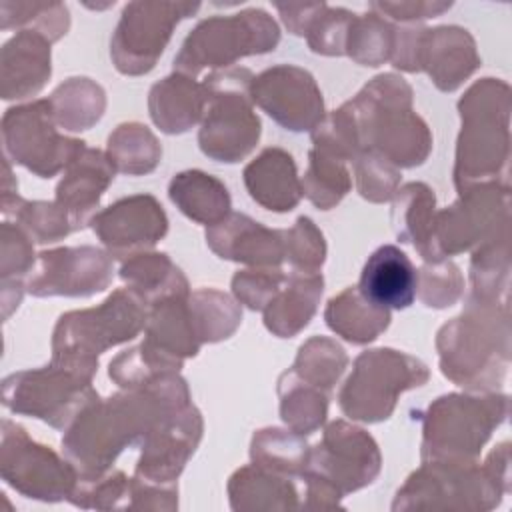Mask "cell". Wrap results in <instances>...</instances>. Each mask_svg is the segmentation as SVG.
Wrapping results in <instances>:
<instances>
[{
    "label": "cell",
    "instance_id": "23",
    "mask_svg": "<svg viewBox=\"0 0 512 512\" xmlns=\"http://www.w3.org/2000/svg\"><path fill=\"white\" fill-rule=\"evenodd\" d=\"M478 54L472 36L458 26L424 28L418 42V72L426 70L432 82L444 90H456L478 66Z\"/></svg>",
    "mask_w": 512,
    "mask_h": 512
},
{
    "label": "cell",
    "instance_id": "33",
    "mask_svg": "<svg viewBox=\"0 0 512 512\" xmlns=\"http://www.w3.org/2000/svg\"><path fill=\"white\" fill-rule=\"evenodd\" d=\"M120 278L148 304V308L166 298L190 294L186 276L180 268L174 266L166 254L158 252H142L124 260Z\"/></svg>",
    "mask_w": 512,
    "mask_h": 512
},
{
    "label": "cell",
    "instance_id": "51",
    "mask_svg": "<svg viewBox=\"0 0 512 512\" xmlns=\"http://www.w3.org/2000/svg\"><path fill=\"white\" fill-rule=\"evenodd\" d=\"M0 276L2 282H20V278L32 270L34 266V252L30 236L18 226L8 220L2 222L0 230Z\"/></svg>",
    "mask_w": 512,
    "mask_h": 512
},
{
    "label": "cell",
    "instance_id": "39",
    "mask_svg": "<svg viewBox=\"0 0 512 512\" xmlns=\"http://www.w3.org/2000/svg\"><path fill=\"white\" fill-rule=\"evenodd\" d=\"M160 156L162 148L144 124H120L108 138V158L118 172L132 176L152 172Z\"/></svg>",
    "mask_w": 512,
    "mask_h": 512
},
{
    "label": "cell",
    "instance_id": "24",
    "mask_svg": "<svg viewBox=\"0 0 512 512\" xmlns=\"http://www.w3.org/2000/svg\"><path fill=\"white\" fill-rule=\"evenodd\" d=\"M358 290L374 306L404 310L416 298L418 272L406 252L394 244H384L368 256Z\"/></svg>",
    "mask_w": 512,
    "mask_h": 512
},
{
    "label": "cell",
    "instance_id": "40",
    "mask_svg": "<svg viewBox=\"0 0 512 512\" xmlns=\"http://www.w3.org/2000/svg\"><path fill=\"white\" fill-rule=\"evenodd\" d=\"M188 310L200 342L228 338L242 320L240 306L224 292L202 288L188 294Z\"/></svg>",
    "mask_w": 512,
    "mask_h": 512
},
{
    "label": "cell",
    "instance_id": "38",
    "mask_svg": "<svg viewBox=\"0 0 512 512\" xmlns=\"http://www.w3.org/2000/svg\"><path fill=\"white\" fill-rule=\"evenodd\" d=\"M2 214L14 218L32 242L46 244L74 232L68 214L56 202L22 200L16 192L2 194Z\"/></svg>",
    "mask_w": 512,
    "mask_h": 512
},
{
    "label": "cell",
    "instance_id": "12",
    "mask_svg": "<svg viewBox=\"0 0 512 512\" xmlns=\"http://www.w3.org/2000/svg\"><path fill=\"white\" fill-rule=\"evenodd\" d=\"M500 502L498 482L472 460H430L398 490L392 510H488Z\"/></svg>",
    "mask_w": 512,
    "mask_h": 512
},
{
    "label": "cell",
    "instance_id": "31",
    "mask_svg": "<svg viewBox=\"0 0 512 512\" xmlns=\"http://www.w3.org/2000/svg\"><path fill=\"white\" fill-rule=\"evenodd\" d=\"M234 510H286L298 508V492L288 476L264 470L256 464L236 470L228 482Z\"/></svg>",
    "mask_w": 512,
    "mask_h": 512
},
{
    "label": "cell",
    "instance_id": "32",
    "mask_svg": "<svg viewBox=\"0 0 512 512\" xmlns=\"http://www.w3.org/2000/svg\"><path fill=\"white\" fill-rule=\"evenodd\" d=\"M170 200L198 224H218L230 214L228 188L202 170H186L172 178L168 186Z\"/></svg>",
    "mask_w": 512,
    "mask_h": 512
},
{
    "label": "cell",
    "instance_id": "1",
    "mask_svg": "<svg viewBox=\"0 0 512 512\" xmlns=\"http://www.w3.org/2000/svg\"><path fill=\"white\" fill-rule=\"evenodd\" d=\"M188 400V386L176 372L106 400L98 398L66 428L64 456L78 470V478H98L126 446L142 444L158 422L188 406Z\"/></svg>",
    "mask_w": 512,
    "mask_h": 512
},
{
    "label": "cell",
    "instance_id": "11",
    "mask_svg": "<svg viewBox=\"0 0 512 512\" xmlns=\"http://www.w3.org/2000/svg\"><path fill=\"white\" fill-rule=\"evenodd\" d=\"M98 392L92 378L50 362L44 368L14 372L2 382V404L14 414H28L66 430Z\"/></svg>",
    "mask_w": 512,
    "mask_h": 512
},
{
    "label": "cell",
    "instance_id": "22",
    "mask_svg": "<svg viewBox=\"0 0 512 512\" xmlns=\"http://www.w3.org/2000/svg\"><path fill=\"white\" fill-rule=\"evenodd\" d=\"M114 164L110 158L84 146L66 166L62 180L56 186V204L68 214L72 230H80L92 222L100 196L114 178Z\"/></svg>",
    "mask_w": 512,
    "mask_h": 512
},
{
    "label": "cell",
    "instance_id": "9",
    "mask_svg": "<svg viewBox=\"0 0 512 512\" xmlns=\"http://www.w3.org/2000/svg\"><path fill=\"white\" fill-rule=\"evenodd\" d=\"M426 380L428 368L422 360L392 348L368 350L356 358L338 404L352 420L380 422L392 414L404 390L422 386Z\"/></svg>",
    "mask_w": 512,
    "mask_h": 512
},
{
    "label": "cell",
    "instance_id": "20",
    "mask_svg": "<svg viewBox=\"0 0 512 512\" xmlns=\"http://www.w3.org/2000/svg\"><path fill=\"white\" fill-rule=\"evenodd\" d=\"M202 436V418L194 406L166 416L142 440L134 476L154 484H174Z\"/></svg>",
    "mask_w": 512,
    "mask_h": 512
},
{
    "label": "cell",
    "instance_id": "29",
    "mask_svg": "<svg viewBox=\"0 0 512 512\" xmlns=\"http://www.w3.org/2000/svg\"><path fill=\"white\" fill-rule=\"evenodd\" d=\"M144 330H146L144 342H148L162 354L180 362L188 356H196L202 344L196 336V330L190 318L188 294L172 296L154 304L148 312Z\"/></svg>",
    "mask_w": 512,
    "mask_h": 512
},
{
    "label": "cell",
    "instance_id": "27",
    "mask_svg": "<svg viewBox=\"0 0 512 512\" xmlns=\"http://www.w3.org/2000/svg\"><path fill=\"white\" fill-rule=\"evenodd\" d=\"M324 280L320 272H292L286 276L282 288L262 310L266 328L280 336L290 338L298 334L314 316Z\"/></svg>",
    "mask_w": 512,
    "mask_h": 512
},
{
    "label": "cell",
    "instance_id": "41",
    "mask_svg": "<svg viewBox=\"0 0 512 512\" xmlns=\"http://www.w3.org/2000/svg\"><path fill=\"white\" fill-rule=\"evenodd\" d=\"M346 364L348 356L344 354L340 344L324 336H314L300 346L296 362L290 368V372H294L300 380L320 388L330 396Z\"/></svg>",
    "mask_w": 512,
    "mask_h": 512
},
{
    "label": "cell",
    "instance_id": "34",
    "mask_svg": "<svg viewBox=\"0 0 512 512\" xmlns=\"http://www.w3.org/2000/svg\"><path fill=\"white\" fill-rule=\"evenodd\" d=\"M326 324L352 344H366L378 338L390 324V310L368 302L358 286L342 290L330 298L326 312Z\"/></svg>",
    "mask_w": 512,
    "mask_h": 512
},
{
    "label": "cell",
    "instance_id": "21",
    "mask_svg": "<svg viewBox=\"0 0 512 512\" xmlns=\"http://www.w3.org/2000/svg\"><path fill=\"white\" fill-rule=\"evenodd\" d=\"M206 242L220 258L254 268L278 266L284 260V230H270L238 212L208 226Z\"/></svg>",
    "mask_w": 512,
    "mask_h": 512
},
{
    "label": "cell",
    "instance_id": "18",
    "mask_svg": "<svg viewBox=\"0 0 512 512\" xmlns=\"http://www.w3.org/2000/svg\"><path fill=\"white\" fill-rule=\"evenodd\" d=\"M26 284L32 296H92L112 282V258L100 248L40 252Z\"/></svg>",
    "mask_w": 512,
    "mask_h": 512
},
{
    "label": "cell",
    "instance_id": "17",
    "mask_svg": "<svg viewBox=\"0 0 512 512\" xmlns=\"http://www.w3.org/2000/svg\"><path fill=\"white\" fill-rule=\"evenodd\" d=\"M460 194V200L434 214L432 246L438 260L494 236L498 210L508 208V188L500 190L498 184H478Z\"/></svg>",
    "mask_w": 512,
    "mask_h": 512
},
{
    "label": "cell",
    "instance_id": "42",
    "mask_svg": "<svg viewBox=\"0 0 512 512\" xmlns=\"http://www.w3.org/2000/svg\"><path fill=\"white\" fill-rule=\"evenodd\" d=\"M350 174L344 162L332 154L312 148L308 170L302 180V194L320 210L334 208L350 190Z\"/></svg>",
    "mask_w": 512,
    "mask_h": 512
},
{
    "label": "cell",
    "instance_id": "6",
    "mask_svg": "<svg viewBox=\"0 0 512 512\" xmlns=\"http://www.w3.org/2000/svg\"><path fill=\"white\" fill-rule=\"evenodd\" d=\"M252 72L216 70L204 78L206 106L198 132L200 150L216 162L242 160L260 138V118L252 110Z\"/></svg>",
    "mask_w": 512,
    "mask_h": 512
},
{
    "label": "cell",
    "instance_id": "19",
    "mask_svg": "<svg viewBox=\"0 0 512 512\" xmlns=\"http://www.w3.org/2000/svg\"><path fill=\"white\" fill-rule=\"evenodd\" d=\"M90 224L108 254L124 260L146 252L168 232V218L150 194L122 198L94 214Z\"/></svg>",
    "mask_w": 512,
    "mask_h": 512
},
{
    "label": "cell",
    "instance_id": "3",
    "mask_svg": "<svg viewBox=\"0 0 512 512\" xmlns=\"http://www.w3.org/2000/svg\"><path fill=\"white\" fill-rule=\"evenodd\" d=\"M148 312V304L136 292L120 288L98 308L62 314L52 336V362L92 378L98 354L132 340L146 328Z\"/></svg>",
    "mask_w": 512,
    "mask_h": 512
},
{
    "label": "cell",
    "instance_id": "37",
    "mask_svg": "<svg viewBox=\"0 0 512 512\" xmlns=\"http://www.w3.org/2000/svg\"><path fill=\"white\" fill-rule=\"evenodd\" d=\"M250 456L252 464L292 478L302 476L308 460V446L302 434L294 430L264 428L254 434Z\"/></svg>",
    "mask_w": 512,
    "mask_h": 512
},
{
    "label": "cell",
    "instance_id": "4",
    "mask_svg": "<svg viewBox=\"0 0 512 512\" xmlns=\"http://www.w3.org/2000/svg\"><path fill=\"white\" fill-rule=\"evenodd\" d=\"M494 78L476 82L458 102L462 132L456 148L454 184L462 192L478 184H496L498 168L508 164V88Z\"/></svg>",
    "mask_w": 512,
    "mask_h": 512
},
{
    "label": "cell",
    "instance_id": "36",
    "mask_svg": "<svg viewBox=\"0 0 512 512\" xmlns=\"http://www.w3.org/2000/svg\"><path fill=\"white\" fill-rule=\"evenodd\" d=\"M280 416L286 426L298 434H312L326 420L328 394L306 384L294 372L286 370L278 382Z\"/></svg>",
    "mask_w": 512,
    "mask_h": 512
},
{
    "label": "cell",
    "instance_id": "8",
    "mask_svg": "<svg viewBox=\"0 0 512 512\" xmlns=\"http://www.w3.org/2000/svg\"><path fill=\"white\" fill-rule=\"evenodd\" d=\"M280 30L264 10H244L232 16L202 20L184 40L174 70L194 78L204 68L230 66L242 56L276 48Z\"/></svg>",
    "mask_w": 512,
    "mask_h": 512
},
{
    "label": "cell",
    "instance_id": "50",
    "mask_svg": "<svg viewBox=\"0 0 512 512\" xmlns=\"http://www.w3.org/2000/svg\"><path fill=\"white\" fill-rule=\"evenodd\" d=\"M286 276L278 266L240 270L232 278V292L250 310H264L282 288Z\"/></svg>",
    "mask_w": 512,
    "mask_h": 512
},
{
    "label": "cell",
    "instance_id": "30",
    "mask_svg": "<svg viewBox=\"0 0 512 512\" xmlns=\"http://www.w3.org/2000/svg\"><path fill=\"white\" fill-rule=\"evenodd\" d=\"M436 198L422 182L404 184L392 204V226L400 242H410L426 262H438L432 246Z\"/></svg>",
    "mask_w": 512,
    "mask_h": 512
},
{
    "label": "cell",
    "instance_id": "16",
    "mask_svg": "<svg viewBox=\"0 0 512 512\" xmlns=\"http://www.w3.org/2000/svg\"><path fill=\"white\" fill-rule=\"evenodd\" d=\"M252 102L274 122L292 132L314 130L324 118L322 92L310 72L280 64L252 78Z\"/></svg>",
    "mask_w": 512,
    "mask_h": 512
},
{
    "label": "cell",
    "instance_id": "53",
    "mask_svg": "<svg viewBox=\"0 0 512 512\" xmlns=\"http://www.w3.org/2000/svg\"><path fill=\"white\" fill-rule=\"evenodd\" d=\"M322 6H324V2H316V4H280L278 2L276 4L286 28L296 36L306 34L308 26L312 24V20L316 18V14L320 12Z\"/></svg>",
    "mask_w": 512,
    "mask_h": 512
},
{
    "label": "cell",
    "instance_id": "44",
    "mask_svg": "<svg viewBox=\"0 0 512 512\" xmlns=\"http://www.w3.org/2000/svg\"><path fill=\"white\" fill-rule=\"evenodd\" d=\"M2 22L0 28L26 26L24 30H34L46 40L54 42L68 30V8L64 4H38V2H0Z\"/></svg>",
    "mask_w": 512,
    "mask_h": 512
},
{
    "label": "cell",
    "instance_id": "45",
    "mask_svg": "<svg viewBox=\"0 0 512 512\" xmlns=\"http://www.w3.org/2000/svg\"><path fill=\"white\" fill-rule=\"evenodd\" d=\"M284 258L296 272H318L324 264V236L308 216H300L290 230H284Z\"/></svg>",
    "mask_w": 512,
    "mask_h": 512
},
{
    "label": "cell",
    "instance_id": "14",
    "mask_svg": "<svg viewBox=\"0 0 512 512\" xmlns=\"http://www.w3.org/2000/svg\"><path fill=\"white\" fill-rule=\"evenodd\" d=\"M4 154L40 178H50L74 160L86 146L82 140L58 134L50 100L8 108L2 118Z\"/></svg>",
    "mask_w": 512,
    "mask_h": 512
},
{
    "label": "cell",
    "instance_id": "28",
    "mask_svg": "<svg viewBox=\"0 0 512 512\" xmlns=\"http://www.w3.org/2000/svg\"><path fill=\"white\" fill-rule=\"evenodd\" d=\"M148 106L154 124L162 132L180 134L202 120L206 88L190 76L174 74L152 86Z\"/></svg>",
    "mask_w": 512,
    "mask_h": 512
},
{
    "label": "cell",
    "instance_id": "13",
    "mask_svg": "<svg viewBox=\"0 0 512 512\" xmlns=\"http://www.w3.org/2000/svg\"><path fill=\"white\" fill-rule=\"evenodd\" d=\"M0 476L22 496L44 502L68 498L78 484V470L68 458L34 442L20 424L8 418L2 420Z\"/></svg>",
    "mask_w": 512,
    "mask_h": 512
},
{
    "label": "cell",
    "instance_id": "47",
    "mask_svg": "<svg viewBox=\"0 0 512 512\" xmlns=\"http://www.w3.org/2000/svg\"><path fill=\"white\" fill-rule=\"evenodd\" d=\"M356 184L362 198L370 202H386L396 194L400 182L398 168L376 152H360L354 162Z\"/></svg>",
    "mask_w": 512,
    "mask_h": 512
},
{
    "label": "cell",
    "instance_id": "49",
    "mask_svg": "<svg viewBox=\"0 0 512 512\" xmlns=\"http://www.w3.org/2000/svg\"><path fill=\"white\" fill-rule=\"evenodd\" d=\"M462 276L456 264L438 260L424 264L418 274L420 300L432 308L452 306L462 292Z\"/></svg>",
    "mask_w": 512,
    "mask_h": 512
},
{
    "label": "cell",
    "instance_id": "25",
    "mask_svg": "<svg viewBox=\"0 0 512 512\" xmlns=\"http://www.w3.org/2000/svg\"><path fill=\"white\" fill-rule=\"evenodd\" d=\"M50 72V40L34 30H20L2 48L0 94L4 100L34 96Z\"/></svg>",
    "mask_w": 512,
    "mask_h": 512
},
{
    "label": "cell",
    "instance_id": "10",
    "mask_svg": "<svg viewBox=\"0 0 512 512\" xmlns=\"http://www.w3.org/2000/svg\"><path fill=\"white\" fill-rule=\"evenodd\" d=\"M496 320V304L468 298L466 312L442 326L436 346L446 378L458 386L478 390L502 380L496 376V368L506 372V364H498Z\"/></svg>",
    "mask_w": 512,
    "mask_h": 512
},
{
    "label": "cell",
    "instance_id": "7",
    "mask_svg": "<svg viewBox=\"0 0 512 512\" xmlns=\"http://www.w3.org/2000/svg\"><path fill=\"white\" fill-rule=\"evenodd\" d=\"M506 416V396L448 394L422 414L424 460H472Z\"/></svg>",
    "mask_w": 512,
    "mask_h": 512
},
{
    "label": "cell",
    "instance_id": "2",
    "mask_svg": "<svg viewBox=\"0 0 512 512\" xmlns=\"http://www.w3.org/2000/svg\"><path fill=\"white\" fill-rule=\"evenodd\" d=\"M346 108L352 114L362 152H376L396 168H412L428 158L430 130L412 112V88L400 76L374 78L346 102Z\"/></svg>",
    "mask_w": 512,
    "mask_h": 512
},
{
    "label": "cell",
    "instance_id": "52",
    "mask_svg": "<svg viewBox=\"0 0 512 512\" xmlns=\"http://www.w3.org/2000/svg\"><path fill=\"white\" fill-rule=\"evenodd\" d=\"M452 4L448 2H372L370 8L378 14H388L396 20H424L436 14H442Z\"/></svg>",
    "mask_w": 512,
    "mask_h": 512
},
{
    "label": "cell",
    "instance_id": "43",
    "mask_svg": "<svg viewBox=\"0 0 512 512\" xmlns=\"http://www.w3.org/2000/svg\"><path fill=\"white\" fill-rule=\"evenodd\" d=\"M396 30L380 14H362L352 18L346 54L362 66H380L392 58Z\"/></svg>",
    "mask_w": 512,
    "mask_h": 512
},
{
    "label": "cell",
    "instance_id": "46",
    "mask_svg": "<svg viewBox=\"0 0 512 512\" xmlns=\"http://www.w3.org/2000/svg\"><path fill=\"white\" fill-rule=\"evenodd\" d=\"M128 494H130V478L124 472L116 470L110 474H102L92 480L78 478L74 492L68 500L80 508H128Z\"/></svg>",
    "mask_w": 512,
    "mask_h": 512
},
{
    "label": "cell",
    "instance_id": "5",
    "mask_svg": "<svg viewBox=\"0 0 512 512\" xmlns=\"http://www.w3.org/2000/svg\"><path fill=\"white\" fill-rule=\"evenodd\" d=\"M380 462L378 444L368 432L342 420L328 424L322 440L308 450L302 472L306 484V502L302 506H340V498L374 482Z\"/></svg>",
    "mask_w": 512,
    "mask_h": 512
},
{
    "label": "cell",
    "instance_id": "26",
    "mask_svg": "<svg viewBox=\"0 0 512 512\" xmlns=\"http://www.w3.org/2000/svg\"><path fill=\"white\" fill-rule=\"evenodd\" d=\"M244 184L252 200L274 212L292 210L302 198L294 158L282 148H266L244 168Z\"/></svg>",
    "mask_w": 512,
    "mask_h": 512
},
{
    "label": "cell",
    "instance_id": "48",
    "mask_svg": "<svg viewBox=\"0 0 512 512\" xmlns=\"http://www.w3.org/2000/svg\"><path fill=\"white\" fill-rule=\"evenodd\" d=\"M352 18L354 14H350L348 10L328 8L324 4L306 30L310 48L326 56L346 54V38H348Z\"/></svg>",
    "mask_w": 512,
    "mask_h": 512
},
{
    "label": "cell",
    "instance_id": "35",
    "mask_svg": "<svg viewBox=\"0 0 512 512\" xmlns=\"http://www.w3.org/2000/svg\"><path fill=\"white\" fill-rule=\"evenodd\" d=\"M58 126L64 130H86L100 120L106 98L104 90L88 78H70L48 98Z\"/></svg>",
    "mask_w": 512,
    "mask_h": 512
},
{
    "label": "cell",
    "instance_id": "15",
    "mask_svg": "<svg viewBox=\"0 0 512 512\" xmlns=\"http://www.w3.org/2000/svg\"><path fill=\"white\" fill-rule=\"evenodd\" d=\"M200 4L186 2H132L124 8L112 36V60L122 74L138 76L154 68L174 26L194 14Z\"/></svg>",
    "mask_w": 512,
    "mask_h": 512
}]
</instances>
